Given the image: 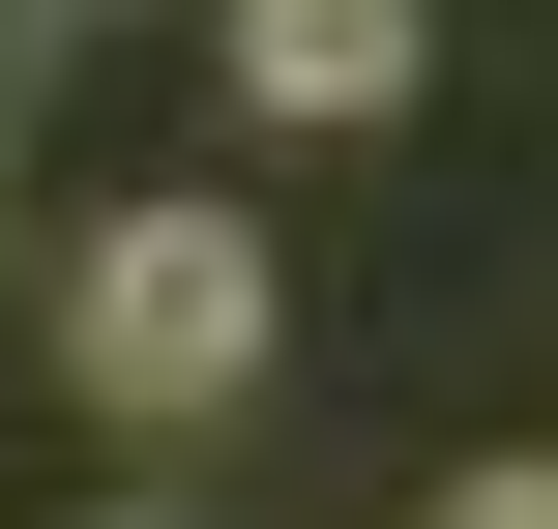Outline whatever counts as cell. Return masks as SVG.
<instances>
[{
  "label": "cell",
  "mask_w": 558,
  "mask_h": 529,
  "mask_svg": "<svg viewBox=\"0 0 558 529\" xmlns=\"http://www.w3.org/2000/svg\"><path fill=\"white\" fill-rule=\"evenodd\" d=\"M412 529H558V471H441V501H412Z\"/></svg>",
  "instance_id": "3957f363"
},
{
  "label": "cell",
  "mask_w": 558,
  "mask_h": 529,
  "mask_svg": "<svg viewBox=\"0 0 558 529\" xmlns=\"http://www.w3.org/2000/svg\"><path fill=\"white\" fill-rule=\"evenodd\" d=\"M59 353H88V412L206 442V412H265V353H294V265H265L235 206H118V236L59 265Z\"/></svg>",
  "instance_id": "6da1fadb"
},
{
  "label": "cell",
  "mask_w": 558,
  "mask_h": 529,
  "mask_svg": "<svg viewBox=\"0 0 558 529\" xmlns=\"http://www.w3.org/2000/svg\"><path fill=\"white\" fill-rule=\"evenodd\" d=\"M235 88L265 118H412V0H235Z\"/></svg>",
  "instance_id": "7a4b0ae2"
},
{
  "label": "cell",
  "mask_w": 558,
  "mask_h": 529,
  "mask_svg": "<svg viewBox=\"0 0 558 529\" xmlns=\"http://www.w3.org/2000/svg\"><path fill=\"white\" fill-rule=\"evenodd\" d=\"M29 29H59V0H0V147H29Z\"/></svg>",
  "instance_id": "277c9868"
}]
</instances>
